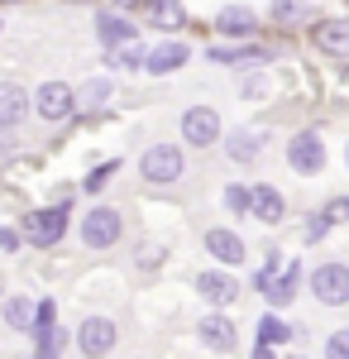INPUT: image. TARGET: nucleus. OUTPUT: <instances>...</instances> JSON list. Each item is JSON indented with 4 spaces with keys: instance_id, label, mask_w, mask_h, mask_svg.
<instances>
[{
    "instance_id": "nucleus-1",
    "label": "nucleus",
    "mask_w": 349,
    "mask_h": 359,
    "mask_svg": "<svg viewBox=\"0 0 349 359\" xmlns=\"http://www.w3.org/2000/svg\"><path fill=\"white\" fill-rule=\"evenodd\" d=\"M139 177H144L149 187H172V182H182V177H187V154H182V144H149V149L139 154Z\"/></svg>"
},
{
    "instance_id": "nucleus-2",
    "label": "nucleus",
    "mask_w": 349,
    "mask_h": 359,
    "mask_svg": "<svg viewBox=\"0 0 349 359\" xmlns=\"http://www.w3.org/2000/svg\"><path fill=\"white\" fill-rule=\"evenodd\" d=\"M72 201V196H67ZM67 201H57V206H39V211H29L25 216V245H34V249H53V245H62V235H67V221H72V206Z\"/></svg>"
},
{
    "instance_id": "nucleus-3",
    "label": "nucleus",
    "mask_w": 349,
    "mask_h": 359,
    "mask_svg": "<svg viewBox=\"0 0 349 359\" xmlns=\"http://www.w3.org/2000/svg\"><path fill=\"white\" fill-rule=\"evenodd\" d=\"M306 287L321 306H349V264L330 259V264H316L306 273Z\"/></svg>"
},
{
    "instance_id": "nucleus-4",
    "label": "nucleus",
    "mask_w": 349,
    "mask_h": 359,
    "mask_svg": "<svg viewBox=\"0 0 349 359\" xmlns=\"http://www.w3.org/2000/svg\"><path fill=\"white\" fill-rule=\"evenodd\" d=\"M177 130H182V144H187V149H215L220 135H225L215 106H187L182 120H177Z\"/></svg>"
},
{
    "instance_id": "nucleus-5",
    "label": "nucleus",
    "mask_w": 349,
    "mask_h": 359,
    "mask_svg": "<svg viewBox=\"0 0 349 359\" xmlns=\"http://www.w3.org/2000/svg\"><path fill=\"white\" fill-rule=\"evenodd\" d=\"M120 235H125V216L115 206H106V201L81 216V245L86 249H110V245H120Z\"/></svg>"
},
{
    "instance_id": "nucleus-6",
    "label": "nucleus",
    "mask_w": 349,
    "mask_h": 359,
    "mask_svg": "<svg viewBox=\"0 0 349 359\" xmlns=\"http://www.w3.org/2000/svg\"><path fill=\"white\" fill-rule=\"evenodd\" d=\"M77 86H67V82H43V86H34V115L39 120H48V125H62V120H72L77 115Z\"/></svg>"
},
{
    "instance_id": "nucleus-7",
    "label": "nucleus",
    "mask_w": 349,
    "mask_h": 359,
    "mask_svg": "<svg viewBox=\"0 0 349 359\" xmlns=\"http://www.w3.org/2000/svg\"><path fill=\"white\" fill-rule=\"evenodd\" d=\"M287 168H292L296 177H316L325 172V139L316 130H296L287 139Z\"/></svg>"
},
{
    "instance_id": "nucleus-8",
    "label": "nucleus",
    "mask_w": 349,
    "mask_h": 359,
    "mask_svg": "<svg viewBox=\"0 0 349 359\" xmlns=\"http://www.w3.org/2000/svg\"><path fill=\"white\" fill-rule=\"evenodd\" d=\"M196 340H201L206 350H215V355H235V350H240V326L225 316V306H211V311L196 321Z\"/></svg>"
},
{
    "instance_id": "nucleus-9",
    "label": "nucleus",
    "mask_w": 349,
    "mask_h": 359,
    "mask_svg": "<svg viewBox=\"0 0 349 359\" xmlns=\"http://www.w3.org/2000/svg\"><path fill=\"white\" fill-rule=\"evenodd\" d=\"M115 345H120V326H115L110 316H101V311H96V316H86V321L77 326V350L86 359H106Z\"/></svg>"
},
{
    "instance_id": "nucleus-10",
    "label": "nucleus",
    "mask_w": 349,
    "mask_h": 359,
    "mask_svg": "<svg viewBox=\"0 0 349 359\" xmlns=\"http://www.w3.org/2000/svg\"><path fill=\"white\" fill-rule=\"evenodd\" d=\"M191 283H196V297H201L206 306H235V302H240V292H244L225 264H220V269H206V273H196Z\"/></svg>"
},
{
    "instance_id": "nucleus-11",
    "label": "nucleus",
    "mask_w": 349,
    "mask_h": 359,
    "mask_svg": "<svg viewBox=\"0 0 349 359\" xmlns=\"http://www.w3.org/2000/svg\"><path fill=\"white\" fill-rule=\"evenodd\" d=\"M264 144H268V135L264 130H225L220 135V149H225V158L230 163H240V168H249V163H259V154H264Z\"/></svg>"
},
{
    "instance_id": "nucleus-12",
    "label": "nucleus",
    "mask_w": 349,
    "mask_h": 359,
    "mask_svg": "<svg viewBox=\"0 0 349 359\" xmlns=\"http://www.w3.org/2000/svg\"><path fill=\"white\" fill-rule=\"evenodd\" d=\"M187 62H191V48L182 43V39H163V43L149 48L144 72H149V77H167V72H177V67H187Z\"/></svg>"
},
{
    "instance_id": "nucleus-13",
    "label": "nucleus",
    "mask_w": 349,
    "mask_h": 359,
    "mask_svg": "<svg viewBox=\"0 0 349 359\" xmlns=\"http://www.w3.org/2000/svg\"><path fill=\"white\" fill-rule=\"evenodd\" d=\"M311 43H316V53H325V57H349V20L345 15L321 20V25L311 29Z\"/></svg>"
},
{
    "instance_id": "nucleus-14",
    "label": "nucleus",
    "mask_w": 349,
    "mask_h": 359,
    "mask_svg": "<svg viewBox=\"0 0 349 359\" xmlns=\"http://www.w3.org/2000/svg\"><path fill=\"white\" fill-rule=\"evenodd\" d=\"M96 39H101V48H120V43L139 39V25L115 5V10H101V15H96Z\"/></svg>"
},
{
    "instance_id": "nucleus-15",
    "label": "nucleus",
    "mask_w": 349,
    "mask_h": 359,
    "mask_svg": "<svg viewBox=\"0 0 349 359\" xmlns=\"http://www.w3.org/2000/svg\"><path fill=\"white\" fill-rule=\"evenodd\" d=\"M201 245H206V254H211L215 264H225V269H240L244 264V240L235 235V230H220V225H211L206 235H201Z\"/></svg>"
},
{
    "instance_id": "nucleus-16",
    "label": "nucleus",
    "mask_w": 349,
    "mask_h": 359,
    "mask_svg": "<svg viewBox=\"0 0 349 359\" xmlns=\"http://www.w3.org/2000/svg\"><path fill=\"white\" fill-rule=\"evenodd\" d=\"M139 15H144V25L158 29V34H177V29L187 25V5L182 0H144Z\"/></svg>"
},
{
    "instance_id": "nucleus-17",
    "label": "nucleus",
    "mask_w": 349,
    "mask_h": 359,
    "mask_svg": "<svg viewBox=\"0 0 349 359\" xmlns=\"http://www.w3.org/2000/svg\"><path fill=\"white\" fill-rule=\"evenodd\" d=\"M215 34H225V39H254L259 34V10H249V5H220Z\"/></svg>"
},
{
    "instance_id": "nucleus-18",
    "label": "nucleus",
    "mask_w": 349,
    "mask_h": 359,
    "mask_svg": "<svg viewBox=\"0 0 349 359\" xmlns=\"http://www.w3.org/2000/svg\"><path fill=\"white\" fill-rule=\"evenodd\" d=\"M34 106V96H29V86L20 82H0V130H15L20 120L29 115Z\"/></svg>"
},
{
    "instance_id": "nucleus-19",
    "label": "nucleus",
    "mask_w": 349,
    "mask_h": 359,
    "mask_svg": "<svg viewBox=\"0 0 349 359\" xmlns=\"http://www.w3.org/2000/svg\"><path fill=\"white\" fill-rule=\"evenodd\" d=\"M249 216H259L264 225H282V221H287V196L278 192L273 182H259V187H254V206H249Z\"/></svg>"
},
{
    "instance_id": "nucleus-20",
    "label": "nucleus",
    "mask_w": 349,
    "mask_h": 359,
    "mask_svg": "<svg viewBox=\"0 0 349 359\" xmlns=\"http://www.w3.org/2000/svg\"><path fill=\"white\" fill-rule=\"evenodd\" d=\"M287 340H292V326L278 316V306H273L268 316H259V340H254V355H259V359H268L273 350L287 345Z\"/></svg>"
},
{
    "instance_id": "nucleus-21",
    "label": "nucleus",
    "mask_w": 349,
    "mask_h": 359,
    "mask_svg": "<svg viewBox=\"0 0 349 359\" xmlns=\"http://www.w3.org/2000/svg\"><path fill=\"white\" fill-rule=\"evenodd\" d=\"M34 306L25 292H15V297H0V321H5V331L15 335H34Z\"/></svg>"
},
{
    "instance_id": "nucleus-22",
    "label": "nucleus",
    "mask_w": 349,
    "mask_h": 359,
    "mask_svg": "<svg viewBox=\"0 0 349 359\" xmlns=\"http://www.w3.org/2000/svg\"><path fill=\"white\" fill-rule=\"evenodd\" d=\"M296 283H301V264H287L282 273H273L268 283H264V297H268V306H292V297H296Z\"/></svg>"
},
{
    "instance_id": "nucleus-23",
    "label": "nucleus",
    "mask_w": 349,
    "mask_h": 359,
    "mask_svg": "<svg viewBox=\"0 0 349 359\" xmlns=\"http://www.w3.org/2000/svg\"><path fill=\"white\" fill-rule=\"evenodd\" d=\"M77 101L86 111H101V106L115 101V82H110V77H86V82L77 86Z\"/></svg>"
},
{
    "instance_id": "nucleus-24",
    "label": "nucleus",
    "mask_w": 349,
    "mask_h": 359,
    "mask_svg": "<svg viewBox=\"0 0 349 359\" xmlns=\"http://www.w3.org/2000/svg\"><path fill=\"white\" fill-rule=\"evenodd\" d=\"M57 350H67V326H39V331H34V355L39 359H53Z\"/></svg>"
},
{
    "instance_id": "nucleus-25",
    "label": "nucleus",
    "mask_w": 349,
    "mask_h": 359,
    "mask_svg": "<svg viewBox=\"0 0 349 359\" xmlns=\"http://www.w3.org/2000/svg\"><path fill=\"white\" fill-rule=\"evenodd\" d=\"M306 15H311V0H273L268 5V20L273 25H301V20H306Z\"/></svg>"
},
{
    "instance_id": "nucleus-26",
    "label": "nucleus",
    "mask_w": 349,
    "mask_h": 359,
    "mask_svg": "<svg viewBox=\"0 0 349 359\" xmlns=\"http://www.w3.org/2000/svg\"><path fill=\"white\" fill-rule=\"evenodd\" d=\"M268 91H273L268 72H259V67H240V96H244V101H264Z\"/></svg>"
},
{
    "instance_id": "nucleus-27",
    "label": "nucleus",
    "mask_w": 349,
    "mask_h": 359,
    "mask_svg": "<svg viewBox=\"0 0 349 359\" xmlns=\"http://www.w3.org/2000/svg\"><path fill=\"white\" fill-rule=\"evenodd\" d=\"M249 206H254V187L230 182V187H225V211H230V216H249Z\"/></svg>"
},
{
    "instance_id": "nucleus-28",
    "label": "nucleus",
    "mask_w": 349,
    "mask_h": 359,
    "mask_svg": "<svg viewBox=\"0 0 349 359\" xmlns=\"http://www.w3.org/2000/svg\"><path fill=\"white\" fill-rule=\"evenodd\" d=\"M115 172H120V158H106V163H96V172H91V177H86L81 187H86V192H101L110 177H115Z\"/></svg>"
},
{
    "instance_id": "nucleus-29",
    "label": "nucleus",
    "mask_w": 349,
    "mask_h": 359,
    "mask_svg": "<svg viewBox=\"0 0 349 359\" xmlns=\"http://www.w3.org/2000/svg\"><path fill=\"white\" fill-rule=\"evenodd\" d=\"M25 249V230L20 225H0V254H20Z\"/></svg>"
},
{
    "instance_id": "nucleus-30",
    "label": "nucleus",
    "mask_w": 349,
    "mask_h": 359,
    "mask_svg": "<svg viewBox=\"0 0 349 359\" xmlns=\"http://www.w3.org/2000/svg\"><path fill=\"white\" fill-rule=\"evenodd\" d=\"M325 359H349V326L345 331H330V340H325Z\"/></svg>"
},
{
    "instance_id": "nucleus-31",
    "label": "nucleus",
    "mask_w": 349,
    "mask_h": 359,
    "mask_svg": "<svg viewBox=\"0 0 349 359\" xmlns=\"http://www.w3.org/2000/svg\"><path fill=\"white\" fill-rule=\"evenodd\" d=\"M321 211H325V221H330V225H345L349 221V196H330Z\"/></svg>"
},
{
    "instance_id": "nucleus-32",
    "label": "nucleus",
    "mask_w": 349,
    "mask_h": 359,
    "mask_svg": "<svg viewBox=\"0 0 349 359\" xmlns=\"http://www.w3.org/2000/svg\"><path fill=\"white\" fill-rule=\"evenodd\" d=\"M325 230H330V221H325V211H311L306 216V245H321Z\"/></svg>"
},
{
    "instance_id": "nucleus-33",
    "label": "nucleus",
    "mask_w": 349,
    "mask_h": 359,
    "mask_svg": "<svg viewBox=\"0 0 349 359\" xmlns=\"http://www.w3.org/2000/svg\"><path fill=\"white\" fill-rule=\"evenodd\" d=\"M135 264H139V269H158V264H163V249L158 245H144L135 254Z\"/></svg>"
},
{
    "instance_id": "nucleus-34",
    "label": "nucleus",
    "mask_w": 349,
    "mask_h": 359,
    "mask_svg": "<svg viewBox=\"0 0 349 359\" xmlns=\"http://www.w3.org/2000/svg\"><path fill=\"white\" fill-rule=\"evenodd\" d=\"M39 326H53V302H48V297L34 306V331H39Z\"/></svg>"
},
{
    "instance_id": "nucleus-35",
    "label": "nucleus",
    "mask_w": 349,
    "mask_h": 359,
    "mask_svg": "<svg viewBox=\"0 0 349 359\" xmlns=\"http://www.w3.org/2000/svg\"><path fill=\"white\" fill-rule=\"evenodd\" d=\"M110 5H120V10H139L144 0H110Z\"/></svg>"
},
{
    "instance_id": "nucleus-36",
    "label": "nucleus",
    "mask_w": 349,
    "mask_h": 359,
    "mask_svg": "<svg viewBox=\"0 0 349 359\" xmlns=\"http://www.w3.org/2000/svg\"><path fill=\"white\" fill-rule=\"evenodd\" d=\"M0 297H5V273H0Z\"/></svg>"
},
{
    "instance_id": "nucleus-37",
    "label": "nucleus",
    "mask_w": 349,
    "mask_h": 359,
    "mask_svg": "<svg viewBox=\"0 0 349 359\" xmlns=\"http://www.w3.org/2000/svg\"><path fill=\"white\" fill-rule=\"evenodd\" d=\"M67 5H86V0H67Z\"/></svg>"
},
{
    "instance_id": "nucleus-38",
    "label": "nucleus",
    "mask_w": 349,
    "mask_h": 359,
    "mask_svg": "<svg viewBox=\"0 0 349 359\" xmlns=\"http://www.w3.org/2000/svg\"><path fill=\"white\" fill-rule=\"evenodd\" d=\"M345 163H349V144H345Z\"/></svg>"
},
{
    "instance_id": "nucleus-39",
    "label": "nucleus",
    "mask_w": 349,
    "mask_h": 359,
    "mask_svg": "<svg viewBox=\"0 0 349 359\" xmlns=\"http://www.w3.org/2000/svg\"><path fill=\"white\" fill-rule=\"evenodd\" d=\"M0 5H15V0H0Z\"/></svg>"
},
{
    "instance_id": "nucleus-40",
    "label": "nucleus",
    "mask_w": 349,
    "mask_h": 359,
    "mask_svg": "<svg viewBox=\"0 0 349 359\" xmlns=\"http://www.w3.org/2000/svg\"><path fill=\"white\" fill-rule=\"evenodd\" d=\"M345 5H349V0H345Z\"/></svg>"
}]
</instances>
